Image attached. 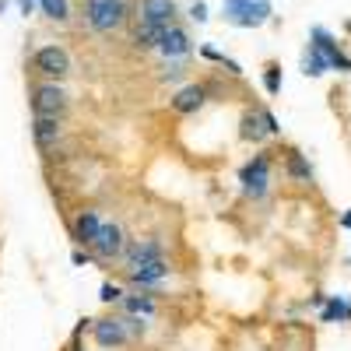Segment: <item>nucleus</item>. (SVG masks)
<instances>
[{"label":"nucleus","instance_id":"obj_1","mask_svg":"<svg viewBox=\"0 0 351 351\" xmlns=\"http://www.w3.org/2000/svg\"><path fill=\"white\" fill-rule=\"evenodd\" d=\"M172 18H176V4H172V0H141V25H137L134 43L144 46V49L158 46L162 32L172 28Z\"/></svg>","mask_w":351,"mask_h":351},{"label":"nucleus","instance_id":"obj_2","mask_svg":"<svg viewBox=\"0 0 351 351\" xmlns=\"http://www.w3.org/2000/svg\"><path fill=\"white\" fill-rule=\"evenodd\" d=\"M274 14L271 0H225V18L236 28H260Z\"/></svg>","mask_w":351,"mask_h":351},{"label":"nucleus","instance_id":"obj_3","mask_svg":"<svg viewBox=\"0 0 351 351\" xmlns=\"http://www.w3.org/2000/svg\"><path fill=\"white\" fill-rule=\"evenodd\" d=\"M88 25L95 28V32H112V28H120L123 18H127V4L123 0H88Z\"/></svg>","mask_w":351,"mask_h":351},{"label":"nucleus","instance_id":"obj_4","mask_svg":"<svg viewBox=\"0 0 351 351\" xmlns=\"http://www.w3.org/2000/svg\"><path fill=\"white\" fill-rule=\"evenodd\" d=\"M239 183H243L246 197L260 200L263 193H267V186H271V158H267V155H253V158L239 169Z\"/></svg>","mask_w":351,"mask_h":351},{"label":"nucleus","instance_id":"obj_5","mask_svg":"<svg viewBox=\"0 0 351 351\" xmlns=\"http://www.w3.org/2000/svg\"><path fill=\"white\" fill-rule=\"evenodd\" d=\"M64 109H67V95H64L60 84H39L32 92V112L36 116H56V120H60Z\"/></svg>","mask_w":351,"mask_h":351},{"label":"nucleus","instance_id":"obj_6","mask_svg":"<svg viewBox=\"0 0 351 351\" xmlns=\"http://www.w3.org/2000/svg\"><path fill=\"white\" fill-rule=\"evenodd\" d=\"M36 71L43 74V77H67L71 74V56H67V49L64 46H43L39 53H36Z\"/></svg>","mask_w":351,"mask_h":351},{"label":"nucleus","instance_id":"obj_7","mask_svg":"<svg viewBox=\"0 0 351 351\" xmlns=\"http://www.w3.org/2000/svg\"><path fill=\"white\" fill-rule=\"evenodd\" d=\"M155 260H165L162 256V243L158 239H134L127 250H123V263L127 271H137L144 263H155Z\"/></svg>","mask_w":351,"mask_h":351},{"label":"nucleus","instance_id":"obj_8","mask_svg":"<svg viewBox=\"0 0 351 351\" xmlns=\"http://www.w3.org/2000/svg\"><path fill=\"white\" fill-rule=\"evenodd\" d=\"M92 250H95V256H102V260H112V256H120L123 250H127V239H123V228L120 225H102V232H99V239L92 243Z\"/></svg>","mask_w":351,"mask_h":351},{"label":"nucleus","instance_id":"obj_9","mask_svg":"<svg viewBox=\"0 0 351 351\" xmlns=\"http://www.w3.org/2000/svg\"><path fill=\"white\" fill-rule=\"evenodd\" d=\"M313 43L327 53V60H330L334 71H351V56L341 49V43L327 32V28H319V25H316V28H313Z\"/></svg>","mask_w":351,"mask_h":351},{"label":"nucleus","instance_id":"obj_10","mask_svg":"<svg viewBox=\"0 0 351 351\" xmlns=\"http://www.w3.org/2000/svg\"><path fill=\"white\" fill-rule=\"evenodd\" d=\"M92 334H95V341H99L102 348H120V344H127V337H130V330H127L123 319H95Z\"/></svg>","mask_w":351,"mask_h":351},{"label":"nucleus","instance_id":"obj_11","mask_svg":"<svg viewBox=\"0 0 351 351\" xmlns=\"http://www.w3.org/2000/svg\"><path fill=\"white\" fill-rule=\"evenodd\" d=\"M162 56H165V60H183V56L190 53V39H186V32H183V28H165V32H162V39H158V46H155Z\"/></svg>","mask_w":351,"mask_h":351},{"label":"nucleus","instance_id":"obj_12","mask_svg":"<svg viewBox=\"0 0 351 351\" xmlns=\"http://www.w3.org/2000/svg\"><path fill=\"white\" fill-rule=\"evenodd\" d=\"M32 137H36L39 152L56 148V141H60V120H56V116H36L32 120Z\"/></svg>","mask_w":351,"mask_h":351},{"label":"nucleus","instance_id":"obj_13","mask_svg":"<svg viewBox=\"0 0 351 351\" xmlns=\"http://www.w3.org/2000/svg\"><path fill=\"white\" fill-rule=\"evenodd\" d=\"M102 218H99V211H92V208H88V211H81L77 218H74V239L81 243V246H92L95 239H99V232H102Z\"/></svg>","mask_w":351,"mask_h":351},{"label":"nucleus","instance_id":"obj_14","mask_svg":"<svg viewBox=\"0 0 351 351\" xmlns=\"http://www.w3.org/2000/svg\"><path fill=\"white\" fill-rule=\"evenodd\" d=\"M351 319V299L348 295H330L319 309V324H348Z\"/></svg>","mask_w":351,"mask_h":351},{"label":"nucleus","instance_id":"obj_15","mask_svg":"<svg viewBox=\"0 0 351 351\" xmlns=\"http://www.w3.org/2000/svg\"><path fill=\"white\" fill-rule=\"evenodd\" d=\"M204 99H208V92H204L200 84H186V88H180V92L172 95V109L176 112H197L204 106Z\"/></svg>","mask_w":351,"mask_h":351},{"label":"nucleus","instance_id":"obj_16","mask_svg":"<svg viewBox=\"0 0 351 351\" xmlns=\"http://www.w3.org/2000/svg\"><path fill=\"white\" fill-rule=\"evenodd\" d=\"M327 71H334L330 60H327V53L319 49L316 43H309L306 53H302V74L306 77H319V74H327Z\"/></svg>","mask_w":351,"mask_h":351},{"label":"nucleus","instance_id":"obj_17","mask_svg":"<svg viewBox=\"0 0 351 351\" xmlns=\"http://www.w3.org/2000/svg\"><path fill=\"white\" fill-rule=\"evenodd\" d=\"M165 274H169V263L165 260H155V263H144V267L130 271V281L134 285H158Z\"/></svg>","mask_w":351,"mask_h":351},{"label":"nucleus","instance_id":"obj_18","mask_svg":"<svg viewBox=\"0 0 351 351\" xmlns=\"http://www.w3.org/2000/svg\"><path fill=\"white\" fill-rule=\"evenodd\" d=\"M288 176H291L295 183H313V165H309L306 155L295 152V148L288 152Z\"/></svg>","mask_w":351,"mask_h":351},{"label":"nucleus","instance_id":"obj_19","mask_svg":"<svg viewBox=\"0 0 351 351\" xmlns=\"http://www.w3.org/2000/svg\"><path fill=\"white\" fill-rule=\"evenodd\" d=\"M239 134H243V141H256V144H260L263 137H271L267 127H263V120H260V109L243 116V130H239Z\"/></svg>","mask_w":351,"mask_h":351},{"label":"nucleus","instance_id":"obj_20","mask_svg":"<svg viewBox=\"0 0 351 351\" xmlns=\"http://www.w3.org/2000/svg\"><path fill=\"white\" fill-rule=\"evenodd\" d=\"M123 309L130 316H152L155 302H152V295H123Z\"/></svg>","mask_w":351,"mask_h":351},{"label":"nucleus","instance_id":"obj_21","mask_svg":"<svg viewBox=\"0 0 351 351\" xmlns=\"http://www.w3.org/2000/svg\"><path fill=\"white\" fill-rule=\"evenodd\" d=\"M39 8H43L46 18H56V21H67V18H71L67 0H39Z\"/></svg>","mask_w":351,"mask_h":351},{"label":"nucleus","instance_id":"obj_22","mask_svg":"<svg viewBox=\"0 0 351 351\" xmlns=\"http://www.w3.org/2000/svg\"><path fill=\"white\" fill-rule=\"evenodd\" d=\"M263 88H267L271 95L281 92V67H278V64H271L267 71H263Z\"/></svg>","mask_w":351,"mask_h":351},{"label":"nucleus","instance_id":"obj_23","mask_svg":"<svg viewBox=\"0 0 351 351\" xmlns=\"http://www.w3.org/2000/svg\"><path fill=\"white\" fill-rule=\"evenodd\" d=\"M99 299H102V302H123V291L116 288V285H109V281H106V285H102V291H99Z\"/></svg>","mask_w":351,"mask_h":351},{"label":"nucleus","instance_id":"obj_24","mask_svg":"<svg viewBox=\"0 0 351 351\" xmlns=\"http://www.w3.org/2000/svg\"><path fill=\"white\" fill-rule=\"evenodd\" d=\"M260 120H263V127H267V134L274 137V134H281V127H278V116L271 112V109H260Z\"/></svg>","mask_w":351,"mask_h":351},{"label":"nucleus","instance_id":"obj_25","mask_svg":"<svg viewBox=\"0 0 351 351\" xmlns=\"http://www.w3.org/2000/svg\"><path fill=\"white\" fill-rule=\"evenodd\" d=\"M190 18H193L197 25H204V21H208V4H200V0H197V4L190 8Z\"/></svg>","mask_w":351,"mask_h":351},{"label":"nucleus","instance_id":"obj_26","mask_svg":"<svg viewBox=\"0 0 351 351\" xmlns=\"http://www.w3.org/2000/svg\"><path fill=\"white\" fill-rule=\"evenodd\" d=\"M14 4H18V8L25 11V14H32V11H36V4H39V0H14Z\"/></svg>","mask_w":351,"mask_h":351},{"label":"nucleus","instance_id":"obj_27","mask_svg":"<svg viewBox=\"0 0 351 351\" xmlns=\"http://www.w3.org/2000/svg\"><path fill=\"white\" fill-rule=\"evenodd\" d=\"M341 228H348V232H351V211H344V218H341Z\"/></svg>","mask_w":351,"mask_h":351}]
</instances>
